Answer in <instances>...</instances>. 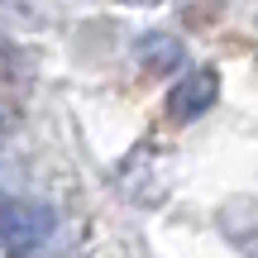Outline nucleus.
Here are the masks:
<instances>
[{
	"instance_id": "obj_1",
	"label": "nucleus",
	"mask_w": 258,
	"mask_h": 258,
	"mask_svg": "<svg viewBox=\"0 0 258 258\" xmlns=\"http://www.w3.org/2000/svg\"><path fill=\"white\" fill-rule=\"evenodd\" d=\"M53 230H57V215L48 201H34V196H5L0 201V249L34 253L48 244Z\"/></svg>"
},
{
	"instance_id": "obj_2",
	"label": "nucleus",
	"mask_w": 258,
	"mask_h": 258,
	"mask_svg": "<svg viewBox=\"0 0 258 258\" xmlns=\"http://www.w3.org/2000/svg\"><path fill=\"white\" fill-rule=\"evenodd\" d=\"M215 101H220V72L215 67H196V72L177 77L172 91H167V115H172L177 124L186 120H201L206 110H215Z\"/></svg>"
},
{
	"instance_id": "obj_3",
	"label": "nucleus",
	"mask_w": 258,
	"mask_h": 258,
	"mask_svg": "<svg viewBox=\"0 0 258 258\" xmlns=\"http://www.w3.org/2000/svg\"><path fill=\"white\" fill-rule=\"evenodd\" d=\"M134 62L144 67L148 77H172L177 67L186 62V48L177 43L172 34H139V43H134Z\"/></svg>"
},
{
	"instance_id": "obj_4",
	"label": "nucleus",
	"mask_w": 258,
	"mask_h": 258,
	"mask_svg": "<svg viewBox=\"0 0 258 258\" xmlns=\"http://www.w3.org/2000/svg\"><path fill=\"white\" fill-rule=\"evenodd\" d=\"M115 5H129V10H148V5H163V0H115Z\"/></svg>"
}]
</instances>
